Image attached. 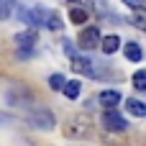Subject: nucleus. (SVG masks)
<instances>
[{
    "instance_id": "obj_13",
    "label": "nucleus",
    "mask_w": 146,
    "mask_h": 146,
    "mask_svg": "<svg viewBox=\"0 0 146 146\" xmlns=\"http://www.w3.org/2000/svg\"><path fill=\"white\" fill-rule=\"evenodd\" d=\"M31 13H33V23H36V28L46 26V18H49L46 5H36V8H31Z\"/></svg>"
},
{
    "instance_id": "obj_10",
    "label": "nucleus",
    "mask_w": 146,
    "mask_h": 146,
    "mask_svg": "<svg viewBox=\"0 0 146 146\" xmlns=\"http://www.w3.org/2000/svg\"><path fill=\"white\" fill-rule=\"evenodd\" d=\"M100 49H103V54H115V51L121 49V36H115V33H108V36H103V41H100Z\"/></svg>"
},
{
    "instance_id": "obj_21",
    "label": "nucleus",
    "mask_w": 146,
    "mask_h": 146,
    "mask_svg": "<svg viewBox=\"0 0 146 146\" xmlns=\"http://www.w3.org/2000/svg\"><path fill=\"white\" fill-rule=\"evenodd\" d=\"M121 3H126L131 10H144V8H146V3H144V0H121Z\"/></svg>"
},
{
    "instance_id": "obj_15",
    "label": "nucleus",
    "mask_w": 146,
    "mask_h": 146,
    "mask_svg": "<svg viewBox=\"0 0 146 146\" xmlns=\"http://www.w3.org/2000/svg\"><path fill=\"white\" fill-rule=\"evenodd\" d=\"M87 13H90L87 8H77V5H72V8H69V18H72V23H77V26L87 21Z\"/></svg>"
},
{
    "instance_id": "obj_20",
    "label": "nucleus",
    "mask_w": 146,
    "mask_h": 146,
    "mask_svg": "<svg viewBox=\"0 0 146 146\" xmlns=\"http://www.w3.org/2000/svg\"><path fill=\"white\" fill-rule=\"evenodd\" d=\"M133 87L141 90V92H146V69H139V72L133 74Z\"/></svg>"
},
{
    "instance_id": "obj_2",
    "label": "nucleus",
    "mask_w": 146,
    "mask_h": 146,
    "mask_svg": "<svg viewBox=\"0 0 146 146\" xmlns=\"http://www.w3.org/2000/svg\"><path fill=\"white\" fill-rule=\"evenodd\" d=\"M28 123H31L33 128H38V131H54L56 118H54L51 108H33V110L28 113Z\"/></svg>"
},
{
    "instance_id": "obj_19",
    "label": "nucleus",
    "mask_w": 146,
    "mask_h": 146,
    "mask_svg": "<svg viewBox=\"0 0 146 146\" xmlns=\"http://www.w3.org/2000/svg\"><path fill=\"white\" fill-rule=\"evenodd\" d=\"M64 85H67V80H64L62 74H51V77H49V87H51L54 92H62Z\"/></svg>"
},
{
    "instance_id": "obj_16",
    "label": "nucleus",
    "mask_w": 146,
    "mask_h": 146,
    "mask_svg": "<svg viewBox=\"0 0 146 146\" xmlns=\"http://www.w3.org/2000/svg\"><path fill=\"white\" fill-rule=\"evenodd\" d=\"M13 8H18L13 0H0V21H8L13 15Z\"/></svg>"
},
{
    "instance_id": "obj_3",
    "label": "nucleus",
    "mask_w": 146,
    "mask_h": 146,
    "mask_svg": "<svg viewBox=\"0 0 146 146\" xmlns=\"http://www.w3.org/2000/svg\"><path fill=\"white\" fill-rule=\"evenodd\" d=\"M103 126H105V131H110V133H126V131H128V121H126L115 108H108V110L103 113Z\"/></svg>"
},
{
    "instance_id": "obj_5",
    "label": "nucleus",
    "mask_w": 146,
    "mask_h": 146,
    "mask_svg": "<svg viewBox=\"0 0 146 146\" xmlns=\"http://www.w3.org/2000/svg\"><path fill=\"white\" fill-rule=\"evenodd\" d=\"M36 44H38V33L33 28H28V31H23V33L15 36V46L21 49L23 56H31V51L36 49Z\"/></svg>"
},
{
    "instance_id": "obj_22",
    "label": "nucleus",
    "mask_w": 146,
    "mask_h": 146,
    "mask_svg": "<svg viewBox=\"0 0 146 146\" xmlns=\"http://www.w3.org/2000/svg\"><path fill=\"white\" fill-rule=\"evenodd\" d=\"M74 3H82V5H85V8H87V10H90V8H92V0H74Z\"/></svg>"
},
{
    "instance_id": "obj_6",
    "label": "nucleus",
    "mask_w": 146,
    "mask_h": 146,
    "mask_svg": "<svg viewBox=\"0 0 146 146\" xmlns=\"http://www.w3.org/2000/svg\"><path fill=\"white\" fill-rule=\"evenodd\" d=\"M31 100H33V92H31L26 85H13V87L8 90V103H10V105L23 108V105H28Z\"/></svg>"
},
{
    "instance_id": "obj_1",
    "label": "nucleus",
    "mask_w": 146,
    "mask_h": 146,
    "mask_svg": "<svg viewBox=\"0 0 146 146\" xmlns=\"http://www.w3.org/2000/svg\"><path fill=\"white\" fill-rule=\"evenodd\" d=\"M92 133V121L87 115H72L64 123V136L67 139H87Z\"/></svg>"
},
{
    "instance_id": "obj_11",
    "label": "nucleus",
    "mask_w": 146,
    "mask_h": 146,
    "mask_svg": "<svg viewBox=\"0 0 146 146\" xmlns=\"http://www.w3.org/2000/svg\"><path fill=\"white\" fill-rule=\"evenodd\" d=\"M126 110H128V113H131L133 118H146V103L136 100V98L126 100Z\"/></svg>"
},
{
    "instance_id": "obj_9",
    "label": "nucleus",
    "mask_w": 146,
    "mask_h": 146,
    "mask_svg": "<svg viewBox=\"0 0 146 146\" xmlns=\"http://www.w3.org/2000/svg\"><path fill=\"white\" fill-rule=\"evenodd\" d=\"M98 100L105 108H115V105H121V90H103L98 95Z\"/></svg>"
},
{
    "instance_id": "obj_17",
    "label": "nucleus",
    "mask_w": 146,
    "mask_h": 146,
    "mask_svg": "<svg viewBox=\"0 0 146 146\" xmlns=\"http://www.w3.org/2000/svg\"><path fill=\"white\" fill-rule=\"evenodd\" d=\"M46 28H49V31H62V18H59V13L49 10V18H46Z\"/></svg>"
},
{
    "instance_id": "obj_7",
    "label": "nucleus",
    "mask_w": 146,
    "mask_h": 146,
    "mask_svg": "<svg viewBox=\"0 0 146 146\" xmlns=\"http://www.w3.org/2000/svg\"><path fill=\"white\" fill-rule=\"evenodd\" d=\"M72 67H74L77 74H85V77H90V80H98V72L92 69L90 59H85V56H74V59H72Z\"/></svg>"
},
{
    "instance_id": "obj_4",
    "label": "nucleus",
    "mask_w": 146,
    "mask_h": 146,
    "mask_svg": "<svg viewBox=\"0 0 146 146\" xmlns=\"http://www.w3.org/2000/svg\"><path fill=\"white\" fill-rule=\"evenodd\" d=\"M100 41H103L100 26H87V28H82V33H80V49L92 51V49L100 46Z\"/></svg>"
},
{
    "instance_id": "obj_14",
    "label": "nucleus",
    "mask_w": 146,
    "mask_h": 146,
    "mask_svg": "<svg viewBox=\"0 0 146 146\" xmlns=\"http://www.w3.org/2000/svg\"><path fill=\"white\" fill-rule=\"evenodd\" d=\"M15 15H18V21H23L28 28H33L36 31V23H33V13L28 10V8H23V5H18V10H15Z\"/></svg>"
},
{
    "instance_id": "obj_12",
    "label": "nucleus",
    "mask_w": 146,
    "mask_h": 146,
    "mask_svg": "<svg viewBox=\"0 0 146 146\" xmlns=\"http://www.w3.org/2000/svg\"><path fill=\"white\" fill-rule=\"evenodd\" d=\"M62 92H64V98H67V100H77V98L82 95V82H80V80H72V82H67V85H64V90H62Z\"/></svg>"
},
{
    "instance_id": "obj_8",
    "label": "nucleus",
    "mask_w": 146,
    "mask_h": 146,
    "mask_svg": "<svg viewBox=\"0 0 146 146\" xmlns=\"http://www.w3.org/2000/svg\"><path fill=\"white\" fill-rule=\"evenodd\" d=\"M123 56H126L128 62L139 64V62L144 59V51H141V46H139L136 41H128V44H123Z\"/></svg>"
},
{
    "instance_id": "obj_18",
    "label": "nucleus",
    "mask_w": 146,
    "mask_h": 146,
    "mask_svg": "<svg viewBox=\"0 0 146 146\" xmlns=\"http://www.w3.org/2000/svg\"><path fill=\"white\" fill-rule=\"evenodd\" d=\"M131 23H133L136 28L146 31V8H144V10H133V15H131Z\"/></svg>"
}]
</instances>
